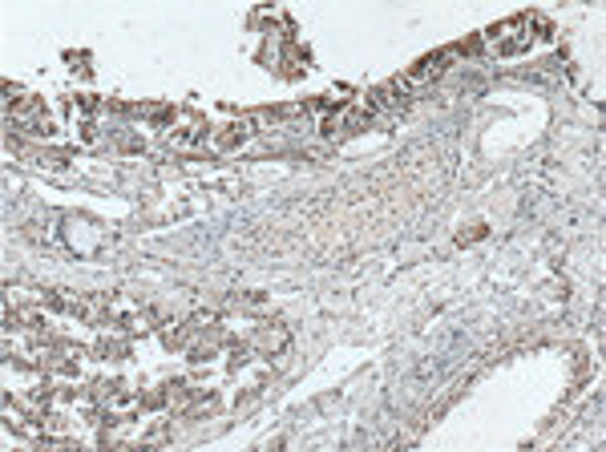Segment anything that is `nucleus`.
Listing matches in <instances>:
<instances>
[{"label": "nucleus", "mask_w": 606, "mask_h": 452, "mask_svg": "<svg viewBox=\"0 0 606 452\" xmlns=\"http://www.w3.org/2000/svg\"><path fill=\"white\" fill-rule=\"evenodd\" d=\"M534 29H538L534 17H510V21L493 25V29L481 37V45H485L493 57H522V53H530V45H534V37H538Z\"/></svg>", "instance_id": "f257e3e1"}, {"label": "nucleus", "mask_w": 606, "mask_h": 452, "mask_svg": "<svg viewBox=\"0 0 606 452\" xmlns=\"http://www.w3.org/2000/svg\"><path fill=\"white\" fill-rule=\"evenodd\" d=\"M449 61H453V49H437V53H429V57H421L409 73L400 77V85L409 89V93H417V89H425V85H433L445 69H449Z\"/></svg>", "instance_id": "f03ea898"}, {"label": "nucleus", "mask_w": 606, "mask_h": 452, "mask_svg": "<svg viewBox=\"0 0 606 452\" xmlns=\"http://www.w3.org/2000/svg\"><path fill=\"white\" fill-rule=\"evenodd\" d=\"M202 138H207V122H202L198 113H182L178 130H170V142H174V146H194V142H202Z\"/></svg>", "instance_id": "7ed1b4c3"}]
</instances>
